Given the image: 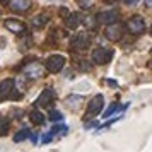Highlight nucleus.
<instances>
[{
	"label": "nucleus",
	"instance_id": "nucleus-1",
	"mask_svg": "<svg viewBox=\"0 0 152 152\" xmlns=\"http://www.w3.org/2000/svg\"><path fill=\"white\" fill-rule=\"evenodd\" d=\"M126 28H128V31L132 34H142L145 29V24L140 17H132L130 21L126 22Z\"/></svg>",
	"mask_w": 152,
	"mask_h": 152
},
{
	"label": "nucleus",
	"instance_id": "nucleus-2",
	"mask_svg": "<svg viewBox=\"0 0 152 152\" xmlns=\"http://www.w3.org/2000/svg\"><path fill=\"white\" fill-rule=\"evenodd\" d=\"M111 55H113L111 50L99 48V50H96V51L92 53V58H94V62H97V63H106V62H110Z\"/></svg>",
	"mask_w": 152,
	"mask_h": 152
},
{
	"label": "nucleus",
	"instance_id": "nucleus-3",
	"mask_svg": "<svg viewBox=\"0 0 152 152\" xmlns=\"http://www.w3.org/2000/svg\"><path fill=\"white\" fill-rule=\"evenodd\" d=\"M62 65H63V58L60 55L50 56L48 60H46V69L50 72H58V70L62 69Z\"/></svg>",
	"mask_w": 152,
	"mask_h": 152
},
{
	"label": "nucleus",
	"instance_id": "nucleus-4",
	"mask_svg": "<svg viewBox=\"0 0 152 152\" xmlns=\"http://www.w3.org/2000/svg\"><path fill=\"white\" fill-rule=\"evenodd\" d=\"M87 43H89V36H87V34H77L75 39L72 41V45H74L75 48L82 50V48H86V46H87Z\"/></svg>",
	"mask_w": 152,
	"mask_h": 152
},
{
	"label": "nucleus",
	"instance_id": "nucleus-5",
	"mask_svg": "<svg viewBox=\"0 0 152 152\" xmlns=\"http://www.w3.org/2000/svg\"><path fill=\"white\" fill-rule=\"evenodd\" d=\"M5 28L10 29V31H14V33H19V31H24V24L19 21H15V19H7L5 21Z\"/></svg>",
	"mask_w": 152,
	"mask_h": 152
},
{
	"label": "nucleus",
	"instance_id": "nucleus-6",
	"mask_svg": "<svg viewBox=\"0 0 152 152\" xmlns=\"http://www.w3.org/2000/svg\"><path fill=\"white\" fill-rule=\"evenodd\" d=\"M101 106H103V97L101 96H96L89 104V115H96L97 111L101 110Z\"/></svg>",
	"mask_w": 152,
	"mask_h": 152
},
{
	"label": "nucleus",
	"instance_id": "nucleus-7",
	"mask_svg": "<svg viewBox=\"0 0 152 152\" xmlns=\"http://www.w3.org/2000/svg\"><path fill=\"white\" fill-rule=\"evenodd\" d=\"M106 34H108V38L110 39H120L121 38V28L120 26H110V28L106 29Z\"/></svg>",
	"mask_w": 152,
	"mask_h": 152
},
{
	"label": "nucleus",
	"instance_id": "nucleus-8",
	"mask_svg": "<svg viewBox=\"0 0 152 152\" xmlns=\"http://www.w3.org/2000/svg\"><path fill=\"white\" fill-rule=\"evenodd\" d=\"M147 5H152V2H147Z\"/></svg>",
	"mask_w": 152,
	"mask_h": 152
},
{
	"label": "nucleus",
	"instance_id": "nucleus-9",
	"mask_svg": "<svg viewBox=\"0 0 152 152\" xmlns=\"http://www.w3.org/2000/svg\"><path fill=\"white\" fill-rule=\"evenodd\" d=\"M151 33H152V28H151Z\"/></svg>",
	"mask_w": 152,
	"mask_h": 152
}]
</instances>
